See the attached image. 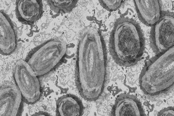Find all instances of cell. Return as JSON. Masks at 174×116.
Listing matches in <instances>:
<instances>
[{
  "label": "cell",
  "instance_id": "obj_1",
  "mask_svg": "<svg viewBox=\"0 0 174 116\" xmlns=\"http://www.w3.org/2000/svg\"><path fill=\"white\" fill-rule=\"evenodd\" d=\"M107 57L101 33L92 26L84 28L79 35L75 64L76 86L81 96L89 101L102 95L107 77Z\"/></svg>",
  "mask_w": 174,
  "mask_h": 116
},
{
  "label": "cell",
  "instance_id": "obj_2",
  "mask_svg": "<svg viewBox=\"0 0 174 116\" xmlns=\"http://www.w3.org/2000/svg\"><path fill=\"white\" fill-rule=\"evenodd\" d=\"M145 38L139 25L133 18L117 19L111 32L109 41L110 53L119 65H134L139 60L144 50Z\"/></svg>",
  "mask_w": 174,
  "mask_h": 116
},
{
  "label": "cell",
  "instance_id": "obj_3",
  "mask_svg": "<svg viewBox=\"0 0 174 116\" xmlns=\"http://www.w3.org/2000/svg\"><path fill=\"white\" fill-rule=\"evenodd\" d=\"M67 47L66 42L58 38L47 40L33 49L25 61L37 76L47 74L64 61Z\"/></svg>",
  "mask_w": 174,
  "mask_h": 116
},
{
  "label": "cell",
  "instance_id": "obj_4",
  "mask_svg": "<svg viewBox=\"0 0 174 116\" xmlns=\"http://www.w3.org/2000/svg\"><path fill=\"white\" fill-rule=\"evenodd\" d=\"M143 71L152 73L148 74L150 75L148 78L150 77L145 79H147L148 82L150 81L149 86L154 85L155 88L157 86L156 94L158 89L159 94L160 89L161 93L167 90L164 84L168 88V81L170 83L171 80L174 81L170 79H174L170 77L171 76H174V75L168 74L174 72V47L150 59L146 63Z\"/></svg>",
  "mask_w": 174,
  "mask_h": 116
},
{
  "label": "cell",
  "instance_id": "obj_5",
  "mask_svg": "<svg viewBox=\"0 0 174 116\" xmlns=\"http://www.w3.org/2000/svg\"><path fill=\"white\" fill-rule=\"evenodd\" d=\"M13 77L16 85L25 102L33 104L39 100L41 91L39 80L25 60H20L16 62L14 69Z\"/></svg>",
  "mask_w": 174,
  "mask_h": 116
},
{
  "label": "cell",
  "instance_id": "obj_6",
  "mask_svg": "<svg viewBox=\"0 0 174 116\" xmlns=\"http://www.w3.org/2000/svg\"><path fill=\"white\" fill-rule=\"evenodd\" d=\"M174 17L173 12L162 11L159 19L152 26L150 45L156 55L163 53L173 47Z\"/></svg>",
  "mask_w": 174,
  "mask_h": 116
},
{
  "label": "cell",
  "instance_id": "obj_7",
  "mask_svg": "<svg viewBox=\"0 0 174 116\" xmlns=\"http://www.w3.org/2000/svg\"><path fill=\"white\" fill-rule=\"evenodd\" d=\"M23 99L21 93L16 85H3L0 90V116L17 115Z\"/></svg>",
  "mask_w": 174,
  "mask_h": 116
},
{
  "label": "cell",
  "instance_id": "obj_8",
  "mask_svg": "<svg viewBox=\"0 0 174 116\" xmlns=\"http://www.w3.org/2000/svg\"><path fill=\"white\" fill-rule=\"evenodd\" d=\"M0 51L3 55H8L15 50L17 38L15 27L8 14L2 10L0 12Z\"/></svg>",
  "mask_w": 174,
  "mask_h": 116
},
{
  "label": "cell",
  "instance_id": "obj_9",
  "mask_svg": "<svg viewBox=\"0 0 174 116\" xmlns=\"http://www.w3.org/2000/svg\"><path fill=\"white\" fill-rule=\"evenodd\" d=\"M138 17L144 24L152 27L160 19L162 13L161 0H134Z\"/></svg>",
  "mask_w": 174,
  "mask_h": 116
},
{
  "label": "cell",
  "instance_id": "obj_10",
  "mask_svg": "<svg viewBox=\"0 0 174 116\" xmlns=\"http://www.w3.org/2000/svg\"><path fill=\"white\" fill-rule=\"evenodd\" d=\"M43 12L42 0H20L16 2V16L22 23H34L41 17Z\"/></svg>",
  "mask_w": 174,
  "mask_h": 116
},
{
  "label": "cell",
  "instance_id": "obj_11",
  "mask_svg": "<svg viewBox=\"0 0 174 116\" xmlns=\"http://www.w3.org/2000/svg\"><path fill=\"white\" fill-rule=\"evenodd\" d=\"M56 110L58 115L79 116L82 115L84 107L81 101L77 97L67 94L58 100Z\"/></svg>",
  "mask_w": 174,
  "mask_h": 116
},
{
  "label": "cell",
  "instance_id": "obj_12",
  "mask_svg": "<svg viewBox=\"0 0 174 116\" xmlns=\"http://www.w3.org/2000/svg\"><path fill=\"white\" fill-rule=\"evenodd\" d=\"M50 9L57 14L71 12L75 8L78 1L76 0H46Z\"/></svg>",
  "mask_w": 174,
  "mask_h": 116
},
{
  "label": "cell",
  "instance_id": "obj_13",
  "mask_svg": "<svg viewBox=\"0 0 174 116\" xmlns=\"http://www.w3.org/2000/svg\"><path fill=\"white\" fill-rule=\"evenodd\" d=\"M101 5L105 9L109 12L115 11L121 6L123 1L122 0L99 1Z\"/></svg>",
  "mask_w": 174,
  "mask_h": 116
},
{
  "label": "cell",
  "instance_id": "obj_14",
  "mask_svg": "<svg viewBox=\"0 0 174 116\" xmlns=\"http://www.w3.org/2000/svg\"><path fill=\"white\" fill-rule=\"evenodd\" d=\"M159 115H166V116H173L174 115V112L173 110H169L167 109L166 110H164V111H161L159 113Z\"/></svg>",
  "mask_w": 174,
  "mask_h": 116
}]
</instances>
